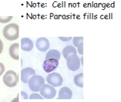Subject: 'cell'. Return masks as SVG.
<instances>
[{
	"instance_id": "obj_1",
	"label": "cell",
	"mask_w": 121,
	"mask_h": 102,
	"mask_svg": "<svg viewBox=\"0 0 121 102\" xmlns=\"http://www.w3.org/2000/svg\"><path fill=\"white\" fill-rule=\"evenodd\" d=\"M4 37L7 40L13 41L19 38V26L16 24H10L4 27Z\"/></svg>"
},
{
	"instance_id": "obj_2",
	"label": "cell",
	"mask_w": 121,
	"mask_h": 102,
	"mask_svg": "<svg viewBox=\"0 0 121 102\" xmlns=\"http://www.w3.org/2000/svg\"><path fill=\"white\" fill-rule=\"evenodd\" d=\"M29 87L30 89L34 92H40L41 88L45 84V79L39 75H32L29 80Z\"/></svg>"
},
{
	"instance_id": "obj_3",
	"label": "cell",
	"mask_w": 121,
	"mask_h": 102,
	"mask_svg": "<svg viewBox=\"0 0 121 102\" xmlns=\"http://www.w3.org/2000/svg\"><path fill=\"white\" fill-rule=\"evenodd\" d=\"M3 80L4 84L8 87H14L17 84L19 78L15 71L10 70L6 72Z\"/></svg>"
},
{
	"instance_id": "obj_4",
	"label": "cell",
	"mask_w": 121,
	"mask_h": 102,
	"mask_svg": "<svg viewBox=\"0 0 121 102\" xmlns=\"http://www.w3.org/2000/svg\"><path fill=\"white\" fill-rule=\"evenodd\" d=\"M67 66L71 71H76L80 67V58L77 54H70L67 58Z\"/></svg>"
},
{
	"instance_id": "obj_5",
	"label": "cell",
	"mask_w": 121,
	"mask_h": 102,
	"mask_svg": "<svg viewBox=\"0 0 121 102\" xmlns=\"http://www.w3.org/2000/svg\"><path fill=\"white\" fill-rule=\"evenodd\" d=\"M40 95L46 99H52L55 97L56 90L54 87L49 84H44L40 90Z\"/></svg>"
},
{
	"instance_id": "obj_6",
	"label": "cell",
	"mask_w": 121,
	"mask_h": 102,
	"mask_svg": "<svg viewBox=\"0 0 121 102\" xmlns=\"http://www.w3.org/2000/svg\"><path fill=\"white\" fill-rule=\"evenodd\" d=\"M46 81L49 85L54 87L60 86L63 82V78L60 74L57 72H53L49 74L46 77Z\"/></svg>"
},
{
	"instance_id": "obj_7",
	"label": "cell",
	"mask_w": 121,
	"mask_h": 102,
	"mask_svg": "<svg viewBox=\"0 0 121 102\" xmlns=\"http://www.w3.org/2000/svg\"><path fill=\"white\" fill-rule=\"evenodd\" d=\"M59 65V61L56 59H46L43 63V69L46 72H49L54 71Z\"/></svg>"
},
{
	"instance_id": "obj_8",
	"label": "cell",
	"mask_w": 121,
	"mask_h": 102,
	"mask_svg": "<svg viewBox=\"0 0 121 102\" xmlns=\"http://www.w3.org/2000/svg\"><path fill=\"white\" fill-rule=\"evenodd\" d=\"M35 71L34 69L31 67H27L22 70L21 71V80L25 84H27L29 82V79L32 75H35Z\"/></svg>"
},
{
	"instance_id": "obj_9",
	"label": "cell",
	"mask_w": 121,
	"mask_h": 102,
	"mask_svg": "<svg viewBox=\"0 0 121 102\" xmlns=\"http://www.w3.org/2000/svg\"><path fill=\"white\" fill-rule=\"evenodd\" d=\"M49 42L47 38L45 37H40L37 40L36 46L37 49L40 51L45 52L49 48Z\"/></svg>"
},
{
	"instance_id": "obj_10",
	"label": "cell",
	"mask_w": 121,
	"mask_h": 102,
	"mask_svg": "<svg viewBox=\"0 0 121 102\" xmlns=\"http://www.w3.org/2000/svg\"><path fill=\"white\" fill-rule=\"evenodd\" d=\"M58 96L59 100H70L72 97V92L69 88L64 87L60 89Z\"/></svg>"
},
{
	"instance_id": "obj_11",
	"label": "cell",
	"mask_w": 121,
	"mask_h": 102,
	"mask_svg": "<svg viewBox=\"0 0 121 102\" xmlns=\"http://www.w3.org/2000/svg\"><path fill=\"white\" fill-rule=\"evenodd\" d=\"M34 48V43L29 38H23L21 40V48L25 51H31Z\"/></svg>"
},
{
	"instance_id": "obj_12",
	"label": "cell",
	"mask_w": 121,
	"mask_h": 102,
	"mask_svg": "<svg viewBox=\"0 0 121 102\" xmlns=\"http://www.w3.org/2000/svg\"><path fill=\"white\" fill-rule=\"evenodd\" d=\"M19 43H14L9 48V54L15 60H19Z\"/></svg>"
},
{
	"instance_id": "obj_13",
	"label": "cell",
	"mask_w": 121,
	"mask_h": 102,
	"mask_svg": "<svg viewBox=\"0 0 121 102\" xmlns=\"http://www.w3.org/2000/svg\"><path fill=\"white\" fill-rule=\"evenodd\" d=\"M77 51L76 49L72 46H67L62 51V54L65 59H67V58L70 54H77Z\"/></svg>"
},
{
	"instance_id": "obj_14",
	"label": "cell",
	"mask_w": 121,
	"mask_h": 102,
	"mask_svg": "<svg viewBox=\"0 0 121 102\" xmlns=\"http://www.w3.org/2000/svg\"><path fill=\"white\" fill-rule=\"evenodd\" d=\"M56 59L59 61L60 58V54L59 51L56 49H51L48 51L46 55V59Z\"/></svg>"
},
{
	"instance_id": "obj_15",
	"label": "cell",
	"mask_w": 121,
	"mask_h": 102,
	"mask_svg": "<svg viewBox=\"0 0 121 102\" xmlns=\"http://www.w3.org/2000/svg\"><path fill=\"white\" fill-rule=\"evenodd\" d=\"M83 74L80 73L79 74L75 75L73 79V82L74 84L76 85L78 87L82 88L83 87Z\"/></svg>"
},
{
	"instance_id": "obj_16",
	"label": "cell",
	"mask_w": 121,
	"mask_h": 102,
	"mask_svg": "<svg viewBox=\"0 0 121 102\" xmlns=\"http://www.w3.org/2000/svg\"><path fill=\"white\" fill-rule=\"evenodd\" d=\"M83 37H74L73 38V43L74 46L76 47H78V46L81 45L82 43H83Z\"/></svg>"
},
{
	"instance_id": "obj_17",
	"label": "cell",
	"mask_w": 121,
	"mask_h": 102,
	"mask_svg": "<svg viewBox=\"0 0 121 102\" xmlns=\"http://www.w3.org/2000/svg\"><path fill=\"white\" fill-rule=\"evenodd\" d=\"M13 19L12 16H8V17H0V22L1 23H7L9 22Z\"/></svg>"
},
{
	"instance_id": "obj_18",
	"label": "cell",
	"mask_w": 121,
	"mask_h": 102,
	"mask_svg": "<svg viewBox=\"0 0 121 102\" xmlns=\"http://www.w3.org/2000/svg\"><path fill=\"white\" fill-rule=\"evenodd\" d=\"M44 98L43 97L40 96L38 93H32L30 95V100H43Z\"/></svg>"
},
{
	"instance_id": "obj_19",
	"label": "cell",
	"mask_w": 121,
	"mask_h": 102,
	"mask_svg": "<svg viewBox=\"0 0 121 102\" xmlns=\"http://www.w3.org/2000/svg\"><path fill=\"white\" fill-rule=\"evenodd\" d=\"M5 71V67L4 64L1 62H0V76L3 74V72H4Z\"/></svg>"
},
{
	"instance_id": "obj_20",
	"label": "cell",
	"mask_w": 121,
	"mask_h": 102,
	"mask_svg": "<svg viewBox=\"0 0 121 102\" xmlns=\"http://www.w3.org/2000/svg\"><path fill=\"white\" fill-rule=\"evenodd\" d=\"M78 52L79 53V54H83V43H82L81 45L78 46Z\"/></svg>"
},
{
	"instance_id": "obj_21",
	"label": "cell",
	"mask_w": 121,
	"mask_h": 102,
	"mask_svg": "<svg viewBox=\"0 0 121 102\" xmlns=\"http://www.w3.org/2000/svg\"><path fill=\"white\" fill-rule=\"evenodd\" d=\"M60 40H62V42H67L69 40L72 39V37H59Z\"/></svg>"
},
{
	"instance_id": "obj_22",
	"label": "cell",
	"mask_w": 121,
	"mask_h": 102,
	"mask_svg": "<svg viewBox=\"0 0 121 102\" xmlns=\"http://www.w3.org/2000/svg\"><path fill=\"white\" fill-rule=\"evenodd\" d=\"M3 49V42H2L1 40L0 39V54L2 53Z\"/></svg>"
}]
</instances>
